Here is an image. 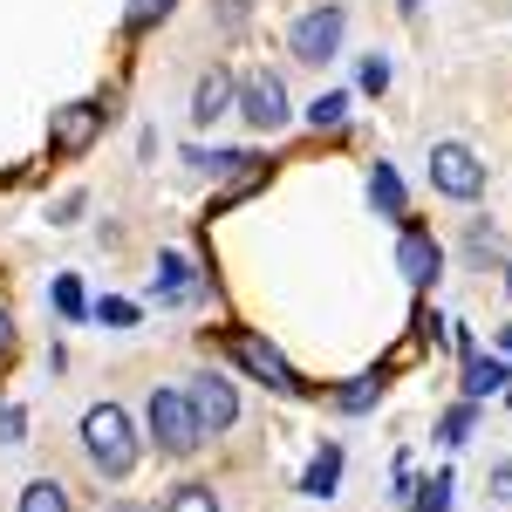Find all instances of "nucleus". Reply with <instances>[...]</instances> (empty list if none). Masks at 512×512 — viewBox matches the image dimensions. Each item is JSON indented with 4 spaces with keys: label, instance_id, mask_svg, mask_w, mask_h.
<instances>
[{
    "label": "nucleus",
    "instance_id": "f257e3e1",
    "mask_svg": "<svg viewBox=\"0 0 512 512\" xmlns=\"http://www.w3.org/2000/svg\"><path fill=\"white\" fill-rule=\"evenodd\" d=\"M82 451H89V465L103 478H130L137 472V424H130V410L89 403L82 410Z\"/></svg>",
    "mask_w": 512,
    "mask_h": 512
},
{
    "label": "nucleus",
    "instance_id": "f03ea898",
    "mask_svg": "<svg viewBox=\"0 0 512 512\" xmlns=\"http://www.w3.org/2000/svg\"><path fill=\"white\" fill-rule=\"evenodd\" d=\"M144 417H151V444H158L164 458H192L198 437H205L185 390H151V410H144Z\"/></svg>",
    "mask_w": 512,
    "mask_h": 512
},
{
    "label": "nucleus",
    "instance_id": "7ed1b4c3",
    "mask_svg": "<svg viewBox=\"0 0 512 512\" xmlns=\"http://www.w3.org/2000/svg\"><path fill=\"white\" fill-rule=\"evenodd\" d=\"M431 185L444 198H458V205L485 198V164H478V151H472V144H458V137L431 144Z\"/></svg>",
    "mask_w": 512,
    "mask_h": 512
},
{
    "label": "nucleus",
    "instance_id": "20e7f679",
    "mask_svg": "<svg viewBox=\"0 0 512 512\" xmlns=\"http://www.w3.org/2000/svg\"><path fill=\"white\" fill-rule=\"evenodd\" d=\"M342 35H349V7H342V0H321V7H308V14L294 21L287 48H294V62H328V55L342 48Z\"/></svg>",
    "mask_w": 512,
    "mask_h": 512
},
{
    "label": "nucleus",
    "instance_id": "39448f33",
    "mask_svg": "<svg viewBox=\"0 0 512 512\" xmlns=\"http://www.w3.org/2000/svg\"><path fill=\"white\" fill-rule=\"evenodd\" d=\"M233 110L253 123V130H287V117H294V110H287V82H280L274 69H253V76H239Z\"/></svg>",
    "mask_w": 512,
    "mask_h": 512
},
{
    "label": "nucleus",
    "instance_id": "423d86ee",
    "mask_svg": "<svg viewBox=\"0 0 512 512\" xmlns=\"http://www.w3.org/2000/svg\"><path fill=\"white\" fill-rule=\"evenodd\" d=\"M96 137H103V103H62L55 123H48V151L55 158H82Z\"/></svg>",
    "mask_w": 512,
    "mask_h": 512
},
{
    "label": "nucleus",
    "instance_id": "0eeeda50",
    "mask_svg": "<svg viewBox=\"0 0 512 512\" xmlns=\"http://www.w3.org/2000/svg\"><path fill=\"white\" fill-rule=\"evenodd\" d=\"M192 410H198V431L212 437V431H233L239 424V390L219 376V369H205V376H192Z\"/></svg>",
    "mask_w": 512,
    "mask_h": 512
},
{
    "label": "nucleus",
    "instance_id": "6e6552de",
    "mask_svg": "<svg viewBox=\"0 0 512 512\" xmlns=\"http://www.w3.org/2000/svg\"><path fill=\"white\" fill-rule=\"evenodd\" d=\"M233 355H239V369H253L267 390H280V396H294L301 390V376H294V362L274 349V342H260V335H233Z\"/></svg>",
    "mask_w": 512,
    "mask_h": 512
},
{
    "label": "nucleus",
    "instance_id": "1a4fd4ad",
    "mask_svg": "<svg viewBox=\"0 0 512 512\" xmlns=\"http://www.w3.org/2000/svg\"><path fill=\"white\" fill-rule=\"evenodd\" d=\"M437 267H444V253H437V239L424 233V226H403V239H396V274L410 280V287H431Z\"/></svg>",
    "mask_w": 512,
    "mask_h": 512
},
{
    "label": "nucleus",
    "instance_id": "9d476101",
    "mask_svg": "<svg viewBox=\"0 0 512 512\" xmlns=\"http://www.w3.org/2000/svg\"><path fill=\"white\" fill-rule=\"evenodd\" d=\"M151 294H158L164 308H178V301H198V294H205V280H192V260H185V253H158Z\"/></svg>",
    "mask_w": 512,
    "mask_h": 512
},
{
    "label": "nucleus",
    "instance_id": "9b49d317",
    "mask_svg": "<svg viewBox=\"0 0 512 512\" xmlns=\"http://www.w3.org/2000/svg\"><path fill=\"white\" fill-rule=\"evenodd\" d=\"M233 96H239V82L226 76V69H205V76L192 82V123H219L233 110Z\"/></svg>",
    "mask_w": 512,
    "mask_h": 512
},
{
    "label": "nucleus",
    "instance_id": "f8f14e48",
    "mask_svg": "<svg viewBox=\"0 0 512 512\" xmlns=\"http://www.w3.org/2000/svg\"><path fill=\"white\" fill-rule=\"evenodd\" d=\"M335 485H342V444L328 437L315 458H308V472H301V499H328Z\"/></svg>",
    "mask_w": 512,
    "mask_h": 512
},
{
    "label": "nucleus",
    "instance_id": "ddd939ff",
    "mask_svg": "<svg viewBox=\"0 0 512 512\" xmlns=\"http://www.w3.org/2000/svg\"><path fill=\"white\" fill-rule=\"evenodd\" d=\"M512 376H506V355H465V396H472V403H485V396L492 390H506Z\"/></svg>",
    "mask_w": 512,
    "mask_h": 512
},
{
    "label": "nucleus",
    "instance_id": "4468645a",
    "mask_svg": "<svg viewBox=\"0 0 512 512\" xmlns=\"http://www.w3.org/2000/svg\"><path fill=\"white\" fill-rule=\"evenodd\" d=\"M383 390H390V376H383V369H369V376H349V383L335 390V410H342V417H362V410H369V403H376Z\"/></svg>",
    "mask_w": 512,
    "mask_h": 512
},
{
    "label": "nucleus",
    "instance_id": "2eb2a0df",
    "mask_svg": "<svg viewBox=\"0 0 512 512\" xmlns=\"http://www.w3.org/2000/svg\"><path fill=\"white\" fill-rule=\"evenodd\" d=\"M369 205H376L383 219H403V178H396V164H376V171H369Z\"/></svg>",
    "mask_w": 512,
    "mask_h": 512
},
{
    "label": "nucleus",
    "instance_id": "dca6fc26",
    "mask_svg": "<svg viewBox=\"0 0 512 512\" xmlns=\"http://www.w3.org/2000/svg\"><path fill=\"white\" fill-rule=\"evenodd\" d=\"M185 164L212 171V178H219V171H233V178H253V171H260V158H253V151H185Z\"/></svg>",
    "mask_w": 512,
    "mask_h": 512
},
{
    "label": "nucleus",
    "instance_id": "f3484780",
    "mask_svg": "<svg viewBox=\"0 0 512 512\" xmlns=\"http://www.w3.org/2000/svg\"><path fill=\"white\" fill-rule=\"evenodd\" d=\"M21 512H76V499H69L62 478H35V485L21 492Z\"/></svg>",
    "mask_w": 512,
    "mask_h": 512
},
{
    "label": "nucleus",
    "instance_id": "a211bd4d",
    "mask_svg": "<svg viewBox=\"0 0 512 512\" xmlns=\"http://www.w3.org/2000/svg\"><path fill=\"white\" fill-rule=\"evenodd\" d=\"M342 117H349V89H321L315 103H308V123L315 130H342Z\"/></svg>",
    "mask_w": 512,
    "mask_h": 512
},
{
    "label": "nucleus",
    "instance_id": "6ab92c4d",
    "mask_svg": "<svg viewBox=\"0 0 512 512\" xmlns=\"http://www.w3.org/2000/svg\"><path fill=\"white\" fill-rule=\"evenodd\" d=\"M472 424H478V403L465 396V403H451V410L437 417V437H444V444H465V437H472Z\"/></svg>",
    "mask_w": 512,
    "mask_h": 512
},
{
    "label": "nucleus",
    "instance_id": "aec40b11",
    "mask_svg": "<svg viewBox=\"0 0 512 512\" xmlns=\"http://www.w3.org/2000/svg\"><path fill=\"white\" fill-rule=\"evenodd\" d=\"M48 301H55V315H69V321H82V315H89V301H82L76 274H55V287H48Z\"/></svg>",
    "mask_w": 512,
    "mask_h": 512
},
{
    "label": "nucleus",
    "instance_id": "412c9836",
    "mask_svg": "<svg viewBox=\"0 0 512 512\" xmlns=\"http://www.w3.org/2000/svg\"><path fill=\"white\" fill-rule=\"evenodd\" d=\"M164 512H219V492H212V485H178V492L164 499Z\"/></svg>",
    "mask_w": 512,
    "mask_h": 512
},
{
    "label": "nucleus",
    "instance_id": "4be33fe9",
    "mask_svg": "<svg viewBox=\"0 0 512 512\" xmlns=\"http://www.w3.org/2000/svg\"><path fill=\"white\" fill-rule=\"evenodd\" d=\"M171 7H178V0H130V14H123V28H130V35H144V28H151V21H164Z\"/></svg>",
    "mask_w": 512,
    "mask_h": 512
},
{
    "label": "nucleus",
    "instance_id": "5701e85b",
    "mask_svg": "<svg viewBox=\"0 0 512 512\" xmlns=\"http://www.w3.org/2000/svg\"><path fill=\"white\" fill-rule=\"evenodd\" d=\"M417 512H451V472H437L424 492H417Z\"/></svg>",
    "mask_w": 512,
    "mask_h": 512
},
{
    "label": "nucleus",
    "instance_id": "b1692460",
    "mask_svg": "<svg viewBox=\"0 0 512 512\" xmlns=\"http://www.w3.org/2000/svg\"><path fill=\"white\" fill-rule=\"evenodd\" d=\"M96 321H110V328H130V321H137V308H130V301H117V294H103V301H96Z\"/></svg>",
    "mask_w": 512,
    "mask_h": 512
},
{
    "label": "nucleus",
    "instance_id": "393cba45",
    "mask_svg": "<svg viewBox=\"0 0 512 512\" xmlns=\"http://www.w3.org/2000/svg\"><path fill=\"white\" fill-rule=\"evenodd\" d=\"M362 89H369V96L390 89V55H369V62H362Z\"/></svg>",
    "mask_w": 512,
    "mask_h": 512
},
{
    "label": "nucleus",
    "instance_id": "a878e982",
    "mask_svg": "<svg viewBox=\"0 0 512 512\" xmlns=\"http://www.w3.org/2000/svg\"><path fill=\"white\" fill-rule=\"evenodd\" d=\"M21 424H28V417H21V410L7 403V410H0V437H21Z\"/></svg>",
    "mask_w": 512,
    "mask_h": 512
},
{
    "label": "nucleus",
    "instance_id": "bb28decb",
    "mask_svg": "<svg viewBox=\"0 0 512 512\" xmlns=\"http://www.w3.org/2000/svg\"><path fill=\"white\" fill-rule=\"evenodd\" d=\"M0 355H14V315L0 308Z\"/></svg>",
    "mask_w": 512,
    "mask_h": 512
},
{
    "label": "nucleus",
    "instance_id": "cd10ccee",
    "mask_svg": "<svg viewBox=\"0 0 512 512\" xmlns=\"http://www.w3.org/2000/svg\"><path fill=\"white\" fill-rule=\"evenodd\" d=\"M492 492H499V499H512V465H499V472H492Z\"/></svg>",
    "mask_w": 512,
    "mask_h": 512
},
{
    "label": "nucleus",
    "instance_id": "c85d7f7f",
    "mask_svg": "<svg viewBox=\"0 0 512 512\" xmlns=\"http://www.w3.org/2000/svg\"><path fill=\"white\" fill-rule=\"evenodd\" d=\"M492 349H499V355H512V321L499 328V335H492Z\"/></svg>",
    "mask_w": 512,
    "mask_h": 512
},
{
    "label": "nucleus",
    "instance_id": "c756f323",
    "mask_svg": "<svg viewBox=\"0 0 512 512\" xmlns=\"http://www.w3.org/2000/svg\"><path fill=\"white\" fill-rule=\"evenodd\" d=\"M103 512H151V506H137V499H117V506H103Z\"/></svg>",
    "mask_w": 512,
    "mask_h": 512
},
{
    "label": "nucleus",
    "instance_id": "7c9ffc66",
    "mask_svg": "<svg viewBox=\"0 0 512 512\" xmlns=\"http://www.w3.org/2000/svg\"><path fill=\"white\" fill-rule=\"evenodd\" d=\"M396 7H403V14H417V7H424V0H396Z\"/></svg>",
    "mask_w": 512,
    "mask_h": 512
},
{
    "label": "nucleus",
    "instance_id": "2f4dec72",
    "mask_svg": "<svg viewBox=\"0 0 512 512\" xmlns=\"http://www.w3.org/2000/svg\"><path fill=\"white\" fill-rule=\"evenodd\" d=\"M506 294H512V260H506Z\"/></svg>",
    "mask_w": 512,
    "mask_h": 512
},
{
    "label": "nucleus",
    "instance_id": "473e14b6",
    "mask_svg": "<svg viewBox=\"0 0 512 512\" xmlns=\"http://www.w3.org/2000/svg\"><path fill=\"white\" fill-rule=\"evenodd\" d=\"M506 403H512V390H506Z\"/></svg>",
    "mask_w": 512,
    "mask_h": 512
}]
</instances>
